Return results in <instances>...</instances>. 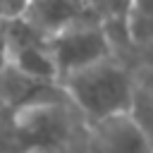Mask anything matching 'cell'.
Returning a JSON list of instances; mask_svg holds the SVG:
<instances>
[{
    "label": "cell",
    "instance_id": "cell-1",
    "mask_svg": "<svg viewBox=\"0 0 153 153\" xmlns=\"http://www.w3.org/2000/svg\"><path fill=\"white\" fill-rule=\"evenodd\" d=\"M57 81L88 124L129 112L136 88L134 76L112 55L84 69L69 72Z\"/></svg>",
    "mask_w": 153,
    "mask_h": 153
},
{
    "label": "cell",
    "instance_id": "cell-2",
    "mask_svg": "<svg viewBox=\"0 0 153 153\" xmlns=\"http://www.w3.org/2000/svg\"><path fill=\"white\" fill-rule=\"evenodd\" d=\"M53 60L57 65V74L65 76L69 72L84 69L112 55L115 45L105 31L103 22H86L72 29L60 31L57 36L48 38Z\"/></svg>",
    "mask_w": 153,
    "mask_h": 153
},
{
    "label": "cell",
    "instance_id": "cell-3",
    "mask_svg": "<svg viewBox=\"0 0 153 153\" xmlns=\"http://www.w3.org/2000/svg\"><path fill=\"white\" fill-rule=\"evenodd\" d=\"M22 17L48 38L76 24L103 22L100 10L84 0H29Z\"/></svg>",
    "mask_w": 153,
    "mask_h": 153
},
{
    "label": "cell",
    "instance_id": "cell-4",
    "mask_svg": "<svg viewBox=\"0 0 153 153\" xmlns=\"http://www.w3.org/2000/svg\"><path fill=\"white\" fill-rule=\"evenodd\" d=\"M88 153H153L129 112L88 124Z\"/></svg>",
    "mask_w": 153,
    "mask_h": 153
},
{
    "label": "cell",
    "instance_id": "cell-5",
    "mask_svg": "<svg viewBox=\"0 0 153 153\" xmlns=\"http://www.w3.org/2000/svg\"><path fill=\"white\" fill-rule=\"evenodd\" d=\"M127 36L134 45L153 43V0H131L127 12Z\"/></svg>",
    "mask_w": 153,
    "mask_h": 153
},
{
    "label": "cell",
    "instance_id": "cell-6",
    "mask_svg": "<svg viewBox=\"0 0 153 153\" xmlns=\"http://www.w3.org/2000/svg\"><path fill=\"white\" fill-rule=\"evenodd\" d=\"M129 115L139 124V129L143 131V136L153 151V84H136Z\"/></svg>",
    "mask_w": 153,
    "mask_h": 153
},
{
    "label": "cell",
    "instance_id": "cell-7",
    "mask_svg": "<svg viewBox=\"0 0 153 153\" xmlns=\"http://www.w3.org/2000/svg\"><path fill=\"white\" fill-rule=\"evenodd\" d=\"M131 0H100V14H103V24L108 36L112 38V45L120 43H129L127 36V12H129Z\"/></svg>",
    "mask_w": 153,
    "mask_h": 153
},
{
    "label": "cell",
    "instance_id": "cell-8",
    "mask_svg": "<svg viewBox=\"0 0 153 153\" xmlns=\"http://www.w3.org/2000/svg\"><path fill=\"white\" fill-rule=\"evenodd\" d=\"M29 0H0V19H12L24 12Z\"/></svg>",
    "mask_w": 153,
    "mask_h": 153
},
{
    "label": "cell",
    "instance_id": "cell-9",
    "mask_svg": "<svg viewBox=\"0 0 153 153\" xmlns=\"http://www.w3.org/2000/svg\"><path fill=\"white\" fill-rule=\"evenodd\" d=\"M84 2H88V5H96V7H100V0H84Z\"/></svg>",
    "mask_w": 153,
    "mask_h": 153
},
{
    "label": "cell",
    "instance_id": "cell-10",
    "mask_svg": "<svg viewBox=\"0 0 153 153\" xmlns=\"http://www.w3.org/2000/svg\"><path fill=\"white\" fill-rule=\"evenodd\" d=\"M0 105H2V103H0Z\"/></svg>",
    "mask_w": 153,
    "mask_h": 153
}]
</instances>
